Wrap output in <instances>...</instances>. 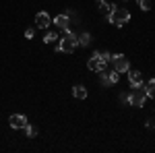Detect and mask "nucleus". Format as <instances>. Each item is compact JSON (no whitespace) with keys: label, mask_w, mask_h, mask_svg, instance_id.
I'll list each match as a JSON object with an SVG mask.
<instances>
[{"label":"nucleus","mask_w":155,"mask_h":153,"mask_svg":"<svg viewBox=\"0 0 155 153\" xmlns=\"http://www.w3.org/2000/svg\"><path fill=\"white\" fill-rule=\"evenodd\" d=\"M107 19H110V23H114L116 27H122L124 23H128L130 21V12L126 11V8H112V12L107 15Z\"/></svg>","instance_id":"1"},{"label":"nucleus","mask_w":155,"mask_h":153,"mask_svg":"<svg viewBox=\"0 0 155 153\" xmlns=\"http://www.w3.org/2000/svg\"><path fill=\"white\" fill-rule=\"evenodd\" d=\"M79 46V42H77V35L74 33H71L68 29L64 31V37L60 39L58 44V50L60 52H66V54H71V52H74V48Z\"/></svg>","instance_id":"2"},{"label":"nucleus","mask_w":155,"mask_h":153,"mask_svg":"<svg viewBox=\"0 0 155 153\" xmlns=\"http://www.w3.org/2000/svg\"><path fill=\"white\" fill-rule=\"evenodd\" d=\"M147 101V91H145V85H139L132 89V93L128 95V104L134 108H143Z\"/></svg>","instance_id":"3"},{"label":"nucleus","mask_w":155,"mask_h":153,"mask_svg":"<svg viewBox=\"0 0 155 153\" xmlns=\"http://www.w3.org/2000/svg\"><path fill=\"white\" fill-rule=\"evenodd\" d=\"M106 64H107V62H104L97 54H93L91 58L87 60V66H89L91 71H95V72H104V71H106Z\"/></svg>","instance_id":"4"},{"label":"nucleus","mask_w":155,"mask_h":153,"mask_svg":"<svg viewBox=\"0 0 155 153\" xmlns=\"http://www.w3.org/2000/svg\"><path fill=\"white\" fill-rule=\"evenodd\" d=\"M112 62H114V71H118V72L128 71V60L124 58L122 54H114V56H112Z\"/></svg>","instance_id":"5"},{"label":"nucleus","mask_w":155,"mask_h":153,"mask_svg":"<svg viewBox=\"0 0 155 153\" xmlns=\"http://www.w3.org/2000/svg\"><path fill=\"white\" fill-rule=\"evenodd\" d=\"M8 124H11L12 128H25V124H27V118L23 114H12L8 118Z\"/></svg>","instance_id":"6"},{"label":"nucleus","mask_w":155,"mask_h":153,"mask_svg":"<svg viewBox=\"0 0 155 153\" xmlns=\"http://www.w3.org/2000/svg\"><path fill=\"white\" fill-rule=\"evenodd\" d=\"M35 25L39 27V29H48L50 27V15L48 12H37V17H35Z\"/></svg>","instance_id":"7"},{"label":"nucleus","mask_w":155,"mask_h":153,"mask_svg":"<svg viewBox=\"0 0 155 153\" xmlns=\"http://www.w3.org/2000/svg\"><path fill=\"white\" fill-rule=\"evenodd\" d=\"M128 83H130L132 87H139V85H143V75H141L139 71L128 72Z\"/></svg>","instance_id":"8"},{"label":"nucleus","mask_w":155,"mask_h":153,"mask_svg":"<svg viewBox=\"0 0 155 153\" xmlns=\"http://www.w3.org/2000/svg\"><path fill=\"white\" fill-rule=\"evenodd\" d=\"M54 23H56V27H60L62 31H66V29H68V17H66V15H58V17L54 19Z\"/></svg>","instance_id":"9"},{"label":"nucleus","mask_w":155,"mask_h":153,"mask_svg":"<svg viewBox=\"0 0 155 153\" xmlns=\"http://www.w3.org/2000/svg\"><path fill=\"white\" fill-rule=\"evenodd\" d=\"M72 95H74L77 99H85V97H87V89H85L83 85H77V87H72Z\"/></svg>","instance_id":"10"},{"label":"nucleus","mask_w":155,"mask_h":153,"mask_svg":"<svg viewBox=\"0 0 155 153\" xmlns=\"http://www.w3.org/2000/svg\"><path fill=\"white\" fill-rule=\"evenodd\" d=\"M97 6H99V11H104V12H107V15H110V12H112V8H114L116 4H107L106 0H97Z\"/></svg>","instance_id":"11"},{"label":"nucleus","mask_w":155,"mask_h":153,"mask_svg":"<svg viewBox=\"0 0 155 153\" xmlns=\"http://www.w3.org/2000/svg\"><path fill=\"white\" fill-rule=\"evenodd\" d=\"M145 91H147V97H155V79H151L145 85Z\"/></svg>","instance_id":"12"},{"label":"nucleus","mask_w":155,"mask_h":153,"mask_svg":"<svg viewBox=\"0 0 155 153\" xmlns=\"http://www.w3.org/2000/svg\"><path fill=\"white\" fill-rule=\"evenodd\" d=\"M77 42H79L81 46H89V44H91V35H89V33H81V35H77Z\"/></svg>","instance_id":"13"},{"label":"nucleus","mask_w":155,"mask_h":153,"mask_svg":"<svg viewBox=\"0 0 155 153\" xmlns=\"http://www.w3.org/2000/svg\"><path fill=\"white\" fill-rule=\"evenodd\" d=\"M25 135H27V137H35L37 128H35V126H31V124H25Z\"/></svg>","instance_id":"14"},{"label":"nucleus","mask_w":155,"mask_h":153,"mask_svg":"<svg viewBox=\"0 0 155 153\" xmlns=\"http://www.w3.org/2000/svg\"><path fill=\"white\" fill-rule=\"evenodd\" d=\"M137 4L141 6V11H149L151 8V0H137Z\"/></svg>","instance_id":"15"},{"label":"nucleus","mask_w":155,"mask_h":153,"mask_svg":"<svg viewBox=\"0 0 155 153\" xmlns=\"http://www.w3.org/2000/svg\"><path fill=\"white\" fill-rule=\"evenodd\" d=\"M56 39H58V35H56V33H52V31L46 33V37H44V42H46V44H54Z\"/></svg>","instance_id":"16"},{"label":"nucleus","mask_w":155,"mask_h":153,"mask_svg":"<svg viewBox=\"0 0 155 153\" xmlns=\"http://www.w3.org/2000/svg\"><path fill=\"white\" fill-rule=\"evenodd\" d=\"M95 54L104 60V62H110V60H112V54H110V52H95Z\"/></svg>","instance_id":"17"},{"label":"nucleus","mask_w":155,"mask_h":153,"mask_svg":"<svg viewBox=\"0 0 155 153\" xmlns=\"http://www.w3.org/2000/svg\"><path fill=\"white\" fill-rule=\"evenodd\" d=\"M110 81H112V85H114V83H118V81H120V72H118V71L110 72Z\"/></svg>","instance_id":"18"},{"label":"nucleus","mask_w":155,"mask_h":153,"mask_svg":"<svg viewBox=\"0 0 155 153\" xmlns=\"http://www.w3.org/2000/svg\"><path fill=\"white\" fill-rule=\"evenodd\" d=\"M145 126H147V128H151V130H155V118H149V120L145 122Z\"/></svg>","instance_id":"19"},{"label":"nucleus","mask_w":155,"mask_h":153,"mask_svg":"<svg viewBox=\"0 0 155 153\" xmlns=\"http://www.w3.org/2000/svg\"><path fill=\"white\" fill-rule=\"evenodd\" d=\"M33 35H35V29H33V27H29V29L25 31V37H27V39H31Z\"/></svg>","instance_id":"20"},{"label":"nucleus","mask_w":155,"mask_h":153,"mask_svg":"<svg viewBox=\"0 0 155 153\" xmlns=\"http://www.w3.org/2000/svg\"><path fill=\"white\" fill-rule=\"evenodd\" d=\"M120 101H122V104H126V101H128V95L122 93V95H120Z\"/></svg>","instance_id":"21"}]
</instances>
